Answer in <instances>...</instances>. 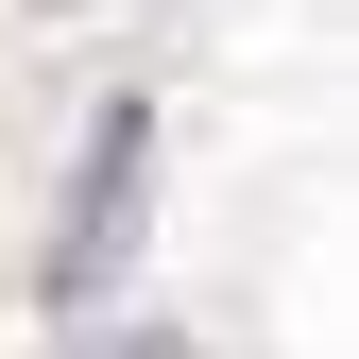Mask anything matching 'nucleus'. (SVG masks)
I'll return each instance as SVG.
<instances>
[{"instance_id":"obj_1","label":"nucleus","mask_w":359,"mask_h":359,"mask_svg":"<svg viewBox=\"0 0 359 359\" xmlns=\"http://www.w3.org/2000/svg\"><path fill=\"white\" fill-rule=\"evenodd\" d=\"M137 189H154V103H103V137H86V171H69V222H52V291H103L120 274Z\"/></svg>"},{"instance_id":"obj_2","label":"nucleus","mask_w":359,"mask_h":359,"mask_svg":"<svg viewBox=\"0 0 359 359\" xmlns=\"http://www.w3.org/2000/svg\"><path fill=\"white\" fill-rule=\"evenodd\" d=\"M103 359H189V342H103Z\"/></svg>"}]
</instances>
